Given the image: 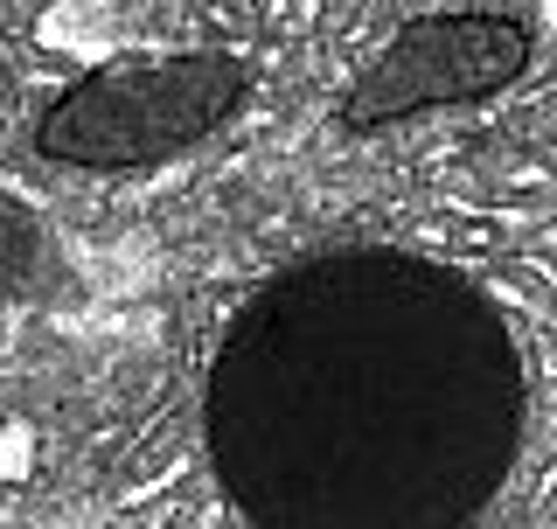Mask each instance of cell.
<instances>
[{
	"label": "cell",
	"mask_w": 557,
	"mask_h": 529,
	"mask_svg": "<svg viewBox=\"0 0 557 529\" xmlns=\"http://www.w3.org/2000/svg\"><path fill=\"white\" fill-rule=\"evenodd\" d=\"M522 418L509 321L391 244L265 279L202 397L209 467L251 529H467L509 488Z\"/></svg>",
	"instance_id": "1"
},
{
	"label": "cell",
	"mask_w": 557,
	"mask_h": 529,
	"mask_svg": "<svg viewBox=\"0 0 557 529\" xmlns=\"http://www.w3.org/2000/svg\"><path fill=\"white\" fill-rule=\"evenodd\" d=\"M244 63L231 49H174V57H112L84 70L35 119V153L84 174H133L174 161L237 112Z\"/></svg>",
	"instance_id": "2"
},
{
	"label": "cell",
	"mask_w": 557,
	"mask_h": 529,
	"mask_svg": "<svg viewBox=\"0 0 557 529\" xmlns=\"http://www.w3.org/2000/svg\"><path fill=\"white\" fill-rule=\"evenodd\" d=\"M536 35L530 22L502 8H453V14H418L362 63V77L342 91V126H391L440 104H474L495 98L530 70Z\"/></svg>",
	"instance_id": "3"
}]
</instances>
